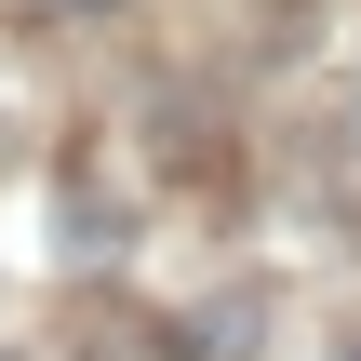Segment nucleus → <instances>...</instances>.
I'll use <instances>...</instances> for the list:
<instances>
[{
	"label": "nucleus",
	"instance_id": "nucleus-1",
	"mask_svg": "<svg viewBox=\"0 0 361 361\" xmlns=\"http://www.w3.org/2000/svg\"><path fill=\"white\" fill-rule=\"evenodd\" d=\"M40 13H121V0H40Z\"/></svg>",
	"mask_w": 361,
	"mask_h": 361
},
{
	"label": "nucleus",
	"instance_id": "nucleus-2",
	"mask_svg": "<svg viewBox=\"0 0 361 361\" xmlns=\"http://www.w3.org/2000/svg\"><path fill=\"white\" fill-rule=\"evenodd\" d=\"M0 361H27V348H0Z\"/></svg>",
	"mask_w": 361,
	"mask_h": 361
}]
</instances>
